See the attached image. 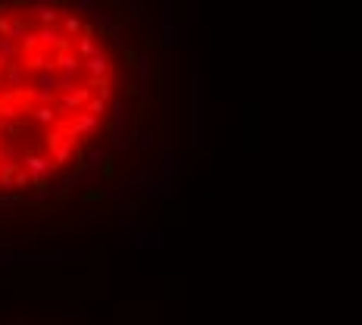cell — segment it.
Returning <instances> with one entry per match:
<instances>
[{
  "label": "cell",
  "mask_w": 362,
  "mask_h": 325,
  "mask_svg": "<svg viewBox=\"0 0 362 325\" xmlns=\"http://www.w3.org/2000/svg\"><path fill=\"white\" fill-rule=\"evenodd\" d=\"M112 63L85 6L0 4V213L63 200L100 154Z\"/></svg>",
  "instance_id": "obj_1"
}]
</instances>
